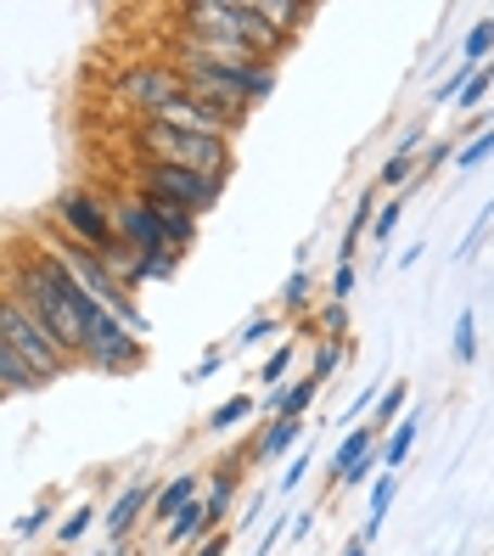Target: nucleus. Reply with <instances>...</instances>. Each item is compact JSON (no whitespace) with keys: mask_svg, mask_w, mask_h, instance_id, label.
<instances>
[{"mask_svg":"<svg viewBox=\"0 0 494 556\" xmlns=\"http://www.w3.org/2000/svg\"><path fill=\"white\" fill-rule=\"evenodd\" d=\"M7 292L35 309L85 366V292L74 287L68 265H62L46 242H12V253H7Z\"/></svg>","mask_w":494,"mask_h":556,"instance_id":"obj_1","label":"nucleus"},{"mask_svg":"<svg viewBox=\"0 0 494 556\" xmlns=\"http://www.w3.org/2000/svg\"><path fill=\"white\" fill-rule=\"evenodd\" d=\"M124 152L129 163H169V169H197V175H225L237 163V141L203 136V129H169L157 118H136L124 129Z\"/></svg>","mask_w":494,"mask_h":556,"instance_id":"obj_2","label":"nucleus"},{"mask_svg":"<svg viewBox=\"0 0 494 556\" xmlns=\"http://www.w3.org/2000/svg\"><path fill=\"white\" fill-rule=\"evenodd\" d=\"M180 79L191 96H219V102H242V108H258L276 96V62H219V56H186L175 62Z\"/></svg>","mask_w":494,"mask_h":556,"instance_id":"obj_3","label":"nucleus"},{"mask_svg":"<svg viewBox=\"0 0 494 556\" xmlns=\"http://www.w3.org/2000/svg\"><path fill=\"white\" fill-rule=\"evenodd\" d=\"M0 349H17L46 382H62L68 371H79V354L62 343L23 299H12V292L0 299Z\"/></svg>","mask_w":494,"mask_h":556,"instance_id":"obj_4","label":"nucleus"},{"mask_svg":"<svg viewBox=\"0 0 494 556\" xmlns=\"http://www.w3.org/2000/svg\"><path fill=\"white\" fill-rule=\"evenodd\" d=\"M147 366V338H136L129 326L107 309L85 299V371H102V377H129Z\"/></svg>","mask_w":494,"mask_h":556,"instance_id":"obj_5","label":"nucleus"},{"mask_svg":"<svg viewBox=\"0 0 494 556\" xmlns=\"http://www.w3.org/2000/svg\"><path fill=\"white\" fill-rule=\"evenodd\" d=\"M180 96H186V79L169 56H141V62H124L113 74V102H124L136 118H157Z\"/></svg>","mask_w":494,"mask_h":556,"instance_id":"obj_6","label":"nucleus"},{"mask_svg":"<svg viewBox=\"0 0 494 556\" xmlns=\"http://www.w3.org/2000/svg\"><path fill=\"white\" fill-rule=\"evenodd\" d=\"M51 231L74 237V242H85L90 253H107V248H118L113 203H107L96 186H68V191H56V203H51Z\"/></svg>","mask_w":494,"mask_h":556,"instance_id":"obj_7","label":"nucleus"},{"mask_svg":"<svg viewBox=\"0 0 494 556\" xmlns=\"http://www.w3.org/2000/svg\"><path fill=\"white\" fill-rule=\"evenodd\" d=\"M129 186L169 198L180 208H191L197 219L214 214L225 203V175H197V169H169V163H129Z\"/></svg>","mask_w":494,"mask_h":556,"instance_id":"obj_8","label":"nucleus"},{"mask_svg":"<svg viewBox=\"0 0 494 556\" xmlns=\"http://www.w3.org/2000/svg\"><path fill=\"white\" fill-rule=\"evenodd\" d=\"M107 203H113V225H118V242L136 253V258H147V253H180L175 242H169V231H163V219H157V208L141 198L136 186H118V191H107Z\"/></svg>","mask_w":494,"mask_h":556,"instance_id":"obj_9","label":"nucleus"},{"mask_svg":"<svg viewBox=\"0 0 494 556\" xmlns=\"http://www.w3.org/2000/svg\"><path fill=\"white\" fill-rule=\"evenodd\" d=\"M157 478H141V483H129V489H118V501L102 511V529H107V545H118V540H129L141 529V522H152V506H157Z\"/></svg>","mask_w":494,"mask_h":556,"instance_id":"obj_10","label":"nucleus"},{"mask_svg":"<svg viewBox=\"0 0 494 556\" xmlns=\"http://www.w3.org/2000/svg\"><path fill=\"white\" fill-rule=\"evenodd\" d=\"M203 489H208V472L203 467H197V472H175L169 483H163L157 489V506H152V529L163 534V529H169V522L191 506V501H203Z\"/></svg>","mask_w":494,"mask_h":556,"instance_id":"obj_11","label":"nucleus"},{"mask_svg":"<svg viewBox=\"0 0 494 556\" xmlns=\"http://www.w3.org/2000/svg\"><path fill=\"white\" fill-rule=\"evenodd\" d=\"M304 433H309V421L276 416L265 433H253V467H265V462H281V455H299V450H304Z\"/></svg>","mask_w":494,"mask_h":556,"instance_id":"obj_12","label":"nucleus"},{"mask_svg":"<svg viewBox=\"0 0 494 556\" xmlns=\"http://www.w3.org/2000/svg\"><path fill=\"white\" fill-rule=\"evenodd\" d=\"M377 208H382V191L377 186H366L354 198V214H349V225H343V242H338V265H354V253H359V242H366V231L377 225Z\"/></svg>","mask_w":494,"mask_h":556,"instance_id":"obj_13","label":"nucleus"},{"mask_svg":"<svg viewBox=\"0 0 494 556\" xmlns=\"http://www.w3.org/2000/svg\"><path fill=\"white\" fill-rule=\"evenodd\" d=\"M276 309L299 326V320H309L315 309H320V299H315V270L309 265H292V276L281 281V299H276Z\"/></svg>","mask_w":494,"mask_h":556,"instance_id":"obj_14","label":"nucleus"},{"mask_svg":"<svg viewBox=\"0 0 494 556\" xmlns=\"http://www.w3.org/2000/svg\"><path fill=\"white\" fill-rule=\"evenodd\" d=\"M320 400V382L304 371V377H292L281 394H265V416L276 421V416H292V421H309V405Z\"/></svg>","mask_w":494,"mask_h":556,"instance_id":"obj_15","label":"nucleus"},{"mask_svg":"<svg viewBox=\"0 0 494 556\" xmlns=\"http://www.w3.org/2000/svg\"><path fill=\"white\" fill-rule=\"evenodd\" d=\"M377 444H382V428H377V421H371V428H349V433L338 439V450H332V467H326V483L338 489V483L349 478V467L359 462V455H371Z\"/></svg>","mask_w":494,"mask_h":556,"instance_id":"obj_16","label":"nucleus"},{"mask_svg":"<svg viewBox=\"0 0 494 556\" xmlns=\"http://www.w3.org/2000/svg\"><path fill=\"white\" fill-rule=\"evenodd\" d=\"M393 501H400V472H382V478L366 489V522H359V540H366V545L382 534V522H388Z\"/></svg>","mask_w":494,"mask_h":556,"instance_id":"obj_17","label":"nucleus"},{"mask_svg":"<svg viewBox=\"0 0 494 556\" xmlns=\"http://www.w3.org/2000/svg\"><path fill=\"white\" fill-rule=\"evenodd\" d=\"M421 421H427V410H410L400 428L382 433V472H405L410 450H416V439H421Z\"/></svg>","mask_w":494,"mask_h":556,"instance_id":"obj_18","label":"nucleus"},{"mask_svg":"<svg viewBox=\"0 0 494 556\" xmlns=\"http://www.w3.org/2000/svg\"><path fill=\"white\" fill-rule=\"evenodd\" d=\"M0 388H7V394H40V388H51V382L28 366L17 349H0Z\"/></svg>","mask_w":494,"mask_h":556,"instance_id":"obj_19","label":"nucleus"},{"mask_svg":"<svg viewBox=\"0 0 494 556\" xmlns=\"http://www.w3.org/2000/svg\"><path fill=\"white\" fill-rule=\"evenodd\" d=\"M281 332V309H253L248 320H242V332L230 338V354H248V349H258V343H270Z\"/></svg>","mask_w":494,"mask_h":556,"instance_id":"obj_20","label":"nucleus"},{"mask_svg":"<svg viewBox=\"0 0 494 556\" xmlns=\"http://www.w3.org/2000/svg\"><path fill=\"white\" fill-rule=\"evenodd\" d=\"M258 7H265V17L292 40H304V28L315 23V7H304V0H258Z\"/></svg>","mask_w":494,"mask_h":556,"instance_id":"obj_21","label":"nucleus"},{"mask_svg":"<svg viewBox=\"0 0 494 556\" xmlns=\"http://www.w3.org/2000/svg\"><path fill=\"white\" fill-rule=\"evenodd\" d=\"M315 332H320V343H349L354 349V320H349V304H338V299H320V309H315Z\"/></svg>","mask_w":494,"mask_h":556,"instance_id":"obj_22","label":"nucleus"},{"mask_svg":"<svg viewBox=\"0 0 494 556\" xmlns=\"http://www.w3.org/2000/svg\"><path fill=\"white\" fill-rule=\"evenodd\" d=\"M253 416H258V400L253 394H230L225 405L208 410V433H237L242 421H253Z\"/></svg>","mask_w":494,"mask_h":556,"instance_id":"obj_23","label":"nucleus"},{"mask_svg":"<svg viewBox=\"0 0 494 556\" xmlns=\"http://www.w3.org/2000/svg\"><path fill=\"white\" fill-rule=\"evenodd\" d=\"M292 359H299V343H276L265 354V366H258V382H265V394H281L292 382Z\"/></svg>","mask_w":494,"mask_h":556,"instance_id":"obj_24","label":"nucleus"},{"mask_svg":"<svg viewBox=\"0 0 494 556\" xmlns=\"http://www.w3.org/2000/svg\"><path fill=\"white\" fill-rule=\"evenodd\" d=\"M478 309H460L455 315V332H449V354H455V366H478Z\"/></svg>","mask_w":494,"mask_h":556,"instance_id":"obj_25","label":"nucleus"},{"mask_svg":"<svg viewBox=\"0 0 494 556\" xmlns=\"http://www.w3.org/2000/svg\"><path fill=\"white\" fill-rule=\"evenodd\" d=\"M489 56H494V17L472 23V28H467V40H460V62H467V68H483Z\"/></svg>","mask_w":494,"mask_h":556,"instance_id":"obj_26","label":"nucleus"},{"mask_svg":"<svg viewBox=\"0 0 494 556\" xmlns=\"http://www.w3.org/2000/svg\"><path fill=\"white\" fill-rule=\"evenodd\" d=\"M349 354H354L349 343H315V349H309V377H315V382L326 388V382L338 377V366H343Z\"/></svg>","mask_w":494,"mask_h":556,"instance_id":"obj_27","label":"nucleus"},{"mask_svg":"<svg viewBox=\"0 0 494 556\" xmlns=\"http://www.w3.org/2000/svg\"><path fill=\"white\" fill-rule=\"evenodd\" d=\"M96 517H102V511H96L90 501H79V506H68V517H62L56 522V545H79L90 529H96Z\"/></svg>","mask_w":494,"mask_h":556,"instance_id":"obj_28","label":"nucleus"},{"mask_svg":"<svg viewBox=\"0 0 494 556\" xmlns=\"http://www.w3.org/2000/svg\"><path fill=\"white\" fill-rule=\"evenodd\" d=\"M405 405H410V382H388V388H382V400H377V428L388 433L393 421H405V416H400Z\"/></svg>","mask_w":494,"mask_h":556,"instance_id":"obj_29","label":"nucleus"},{"mask_svg":"<svg viewBox=\"0 0 494 556\" xmlns=\"http://www.w3.org/2000/svg\"><path fill=\"white\" fill-rule=\"evenodd\" d=\"M489 157H494V124L483 129V136H472L467 147H460V152H455V169H460V175H472V169H483V163H489Z\"/></svg>","mask_w":494,"mask_h":556,"instance_id":"obj_30","label":"nucleus"},{"mask_svg":"<svg viewBox=\"0 0 494 556\" xmlns=\"http://www.w3.org/2000/svg\"><path fill=\"white\" fill-rule=\"evenodd\" d=\"M405 203H410V191H405V198H388V203L377 208V225H371V237H377V242H388L393 231H400V219H405Z\"/></svg>","mask_w":494,"mask_h":556,"instance_id":"obj_31","label":"nucleus"},{"mask_svg":"<svg viewBox=\"0 0 494 556\" xmlns=\"http://www.w3.org/2000/svg\"><path fill=\"white\" fill-rule=\"evenodd\" d=\"M309 472H315V439H309V444H304V450L287 462V472H281V495H292V489H299Z\"/></svg>","mask_w":494,"mask_h":556,"instance_id":"obj_32","label":"nucleus"},{"mask_svg":"<svg viewBox=\"0 0 494 556\" xmlns=\"http://www.w3.org/2000/svg\"><path fill=\"white\" fill-rule=\"evenodd\" d=\"M225 359H230V349H219V343H208V349H203V359H197V366L186 371V388H197V382H208V377H214V371L225 366Z\"/></svg>","mask_w":494,"mask_h":556,"instance_id":"obj_33","label":"nucleus"},{"mask_svg":"<svg viewBox=\"0 0 494 556\" xmlns=\"http://www.w3.org/2000/svg\"><path fill=\"white\" fill-rule=\"evenodd\" d=\"M489 225H494V198H489V203H483V214L472 219V231L460 237V248H455V258H460V265H467V258L478 253V242H483V231H489Z\"/></svg>","mask_w":494,"mask_h":556,"instance_id":"obj_34","label":"nucleus"},{"mask_svg":"<svg viewBox=\"0 0 494 556\" xmlns=\"http://www.w3.org/2000/svg\"><path fill=\"white\" fill-rule=\"evenodd\" d=\"M51 517H56V501H40L28 517H17V540H35V534H46V529H51Z\"/></svg>","mask_w":494,"mask_h":556,"instance_id":"obj_35","label":"nucleus"},{"mask_svg":"<svg viewBox=\"0 0 494 556\" xmlns=\"http://www.w3.org/2000/svg\"><path fill=\"white\" fill-rule=\"evenodd\" d=\"M354 287H359V270H354V265H338V270H332V287H326V299L349 304V299H354Z\"/></svg>","mask_w":494,"mask_h":556,"instance_id":"obj_36","label":"nucleus"},{"mask_svg":"<svg viewBox=\"0 0 494 556\" xmlns=\"http://www.w3.org/2000/svg\"><path fill=\"white\" fill-rule=\"evenodd\" d=\"M287 534H292V511H281V517H270V529H265V540H258V545H253V556H270V551H276V545H281Z\"/></svg>","mask_w":494,"mask_h":556,"instance_id":"obj_37","label":"nucleus"},{"mask_svg":"<svg viewBox=\"0 0 494 556\" xmlns=\"http://www.w3.org/2000/svg\"><path fill=\"white\" fill-rule=\"evenodd\" d=\"M230 534H237V529H219L214 540H203V545H197L191 556H225V551H230Z\"/></svg>","mask_w":494,"mask_h":556,"instance_id":"obj_38","label":"nucleus"},{"mask_svg":"<svg viewBox=\"0 0 494 556\" xmlns=\"http://www.w3.org/2000/svg\"><path fill=\"white\" fill-rule=\"evenodd\" d=\"M315 529V511H292V540H309Z\"/></svg>","mask_w":494,"mask_h":556,"instance_id":"obj_39","label":"nucleus"},{"mask_svg":"<svg viewBox=\"0 0 494 556\" xmlns=\"http://www.w3.org/2000/svg\"><path fill=\"white\" fill-rule=\"evenodd\" d=\"M343 556H371V545L359 540V534H349V545H343Z\"/></svg>","mask_w":494,"mask_h":556,"instance_id":"obj_40","label":"nucleus"},{"mask_svg":"<svg viewBox=\"0 0 494 556\" xmlns=\"http://www.w3.org/2000/svg\"><path fill=\"white\" fill-rule=\"evenodd\" d=\"M489 17H494V12H489Z\"/></svg>","mask_w":494,"mask_h":556,"instance_id":"obj_41","label":"nucleus"}]
</instances>
